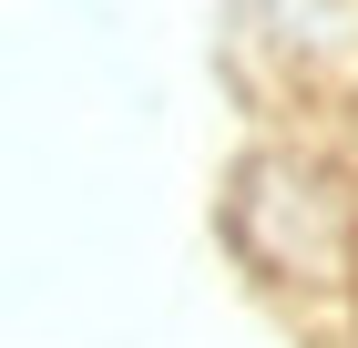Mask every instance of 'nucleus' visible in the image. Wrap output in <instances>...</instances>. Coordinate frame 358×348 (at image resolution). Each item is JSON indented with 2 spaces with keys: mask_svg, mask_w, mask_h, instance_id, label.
I'll use <instances>...</instances> for the list:
<instances>
[{
  "mask_svg": "<svg viewBox=\"0 0 358 348\" xmlns=\"http://www.w3.org/2000/svg\"><path fill=\"white\" fill-rule=\"evenodd\" d=\"M225 256L287 307V318L358 328V164L328 134H266L225 174Z\"/></svg>",
  "mask_w": 358,
  "mask_h": 348,
  "instance_id": "obj_1",
  "label": "nucleus"
},
{
  "mask_svg": "<svg viewBox=\"0 0 358 348\" xmlns=\"http://www.w3.org/2000/svg\"><path fill=\"white\" fill-rule=\"evenodd\" d=\"M236 41L287 82H338L358 62V0H236Z\"/></svg>",
  "mask_w": 358,
  "mask_h": 348,
  "instance_id": "obj_2",
  "label": "nucleus"
}]
</instances>
